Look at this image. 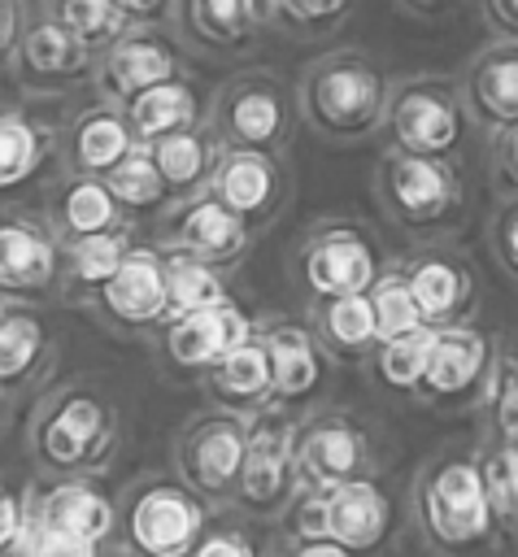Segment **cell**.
I'll use <instances>...</instances> for the list:
<instances>
[{
  "label": "cell",
  "mask_w": 518,
  "mask_h": 557,
  "mask_svg": "<svg viewBox=\"0 0 518 557\" xmlns=\"http://www.w3.org/2000/svg\"><path fill=\"white\" fill-rule=\"evenodd\" d=\"M122 444L118 405L91 383L52 387L26 422V453L52 479H96Z\"/></svg>",
  "instance_id": "7a4b0ae2"
},
{
  "label": "cell",
  "mask_w": 518,
  "mask_h": 557,
  "mask_svg": "<svg viewBox=\"0 0 518 557\" xmlns=\"http://www.w3.org/2000/svg\"><path fill=\"white\" fill-rule=\"evenodd\" d=\"M205 191L218 196L235 218H244L252 235H266L292 200L287 152H222Z\"/></svg>",
  "instance_id": "d6986e66"
},
{
  "label": "cell",
  "mask_w": 518,
  "mask_h": 557,
  "mask_svg": "<svg viewBox=\"0 0 518 557\" xmlns=\"http://www.w3.org/2000/svg\"><path fill=\"white\" fill-rule=\"evenodd\" d=\"M470 126L474 122L461 104L457 78L427 70V74H409V78L392 83L387 113H383L387 148L414 152V157L457 161L466 152V131Z\"/></svg>",
  "instance_id": "52a82bcc"
},
{
  "label": "cell",
  "mask_w": 518,
  "mask_h": 557,
  "mask_svg": "<svg viewBox=\"0 0 518 557\" xmlns=\"http://www.w3.org/2000/svg\"><path fill=\"white\" fill-rule=\"evenodd\" d=\"M479 470H483V492H488L496 531L518 535V444L488 440L479 448Z\"/></svg>",
  "instance_id": "ab89813d"
},
{
  "label": "cell",
  "mask_w": 518,
  "mask_h": 557,
  "mask_svg": "<svg viewBox=\"0 0 518 557\" xmlns=\"http://www.w3.org/2000/svg\"><path fill=\"white\" fill-rule=\"evenodd\" d=\"M61 126L26 104H0V205L30 187L57 161Z\"/></svg>",
  "instance_id": "83f0119b"
},
{
  "label": "cell",
  "mask_w": 518,
  "mask_h": 557,
  "mask_svg": "<svg viewBox=\"0 0 518 557\" xmlns=\"http://www.w3.org/2000/svg\"><path fill=\"white\" fill-rule=\"evenodd\" d=\"M30 513L39 518V527L91 544H104L118 531V505L96 479H52L48 487H30Z\"/></svg>",
  "instance_id": "4316f807"
},
{
  "label": "cell",
  "mask_w": 518,
  "mask_h": 557,
  "mask_svg": "<svg viewBox=\"0 0 518 557\" xmlns=\"http://www.w3.org/2000/svg\"><path fill=\"white\" fill-rule=\"evenodd\" d=\"M135 226L126 231H104V235H91V239H78V244H65V278H61V296L70 305H91V296L118 274V265L131 257L135 248Z\"/></svg>",
  "instance_id": "836d02e7"
},
{
  "label": "cell",
  "mask_w": 518,
  "mask_h": 557,
  "mask_svg": "<svg viewBox=\"0 0 518 557\" xmlns=\"http://www.w3.org/2000/svg\"><path fill=\"white\" fill-rule=\"evenodd\" d=\"M131 26H170L174 0H113Z\"/></svg>",
  "instance_id": "681fc988"
},
{
  "label": "cell",
  "mask_w": 518,
  "mask_h": 557,
  "mask_svg": "<svg viewBox=\"0 0 518 557\" xmlns=\"http://www.w3.org/2000/svg\"><path fill=\"white\" fill-rule=\"evenodd\" d=\"M261 4L270 17V30H279L283 39L335 35L357 9V0H261Z\"/></svg>",
  "instance_id": "f35d334b"
},
{
  "label": "cell",
  "mask_w": 518,
  "mask_h": 557,
  "mask_svg": "<svg viewBox=\"0 0 518 557\" xmlns=\"http://www.w3.org/2000/svg\"><path fill=\"white\" fill-rule=\"evenodd\" d=\"M392 83L366 48H326L300 65L296 109L300 122L326 144H361L383 131Z\"/></svg>",
  "instance_id": "6da1fadb"
},
{
  "label": "cell",
  "mask_w": 518,
  "mask_h": 557,
  "mask_svg": "<svg viewBox=\"0 0 518 557\" xmlns=\"http://www.w3.org/2000/svg\"><path fill=\"white\" fill-rule=\"evenodd\" d=\"M383 265L387 261L379 252L374 231L357 218H322L292 248V278H296L305 305L370 292L379 283Z\"/></svg>",
  "instance_id": "8992f818"
},
{
  "label": "cell",
  "mask_w": 518,
  "mask_h": 557,
  "mask_svg": "<svg viewBox=\"0 0 518 557\" xmlns=\"http://www.w3.org/2000/svg\"><path fill=\"white\" fill-rule=\"evenodd\" d=\"M187 70V48L174 39L170 26H131L113 39L96 61V96L109 104H131L157 83H170Z\"/></svg>",
  "instance_id": "9a60e30c"
},
{
  "label": "cell",
  "mask_w": 518,
  "mask_h": 557,
  "mask_svg": "<svg viewBox=\"0 0 518 557\" xmlns=\"http://www.w3.org/2000/svg\"><path fill=\"white\" fill-rule=\"evenodd\" d=\"M57 361V331L39 305L0 300V396H22Z\"/></svg>",
  "instance_id": "484cf974"
},
{
  "label": "cell",
  "mask_w": 518,
  "mask_h": 557,
  "mask_svg": "<svg viewBox=\"0 0 518 557\" xmlns=\"http://www.w3.org/2000/svg\"><path fill=\"white\" fill-rule=\"evenodd\" d=\"M144 148L152 152V161H157V170H161V178H165L174 200H187V196L205 191L213 170H218V161H222V144L209 131V122L192 126V131H178V135H165V139H152Z\"/></svg>",
  "instance_id": "d6a6232c"
},
{
  "label": "cell",
  "mask_w": 518,
  "mask_h": 557,
  "mask_svg": "<svg viewBox=\"0 0 518 557\" xmlns=\"http://www.w3.org/2000/svg\"><path fill=\"white\" fill-rule=\"evenodd\" d=\"M370 187H374L379 213L414 244L448 239L470 209L466 174L457 161H444V157H414V152L383 148Z\"/></svg>",
  "instance_id": "3957f363"
},
{
  "label": "cell",
  "mask_w": 518,
  "mask_h": 557,
  "mask_svg": "<svg viewBox=\"0 0 518 557\" xmlns=\"http://www.w3.org/2000/svg\"><path fill=\"white\" fill-rule=\"evenodd\" d=\"M488 244H492V257L501 261V270L509 278H518V196L496 200V209L488 218Z\"/></svg>",
  "instance_id": "ee69618b"
},
{
  "label": "cell",
  "mask_w": 518,
  "mask_h": 557,
  "mask_svg": "<svg viewBox=\"0 0 518 557\" xmlns=\"http://www.w3.org/2000/svg\"><path fill=\"white\" fill-rule=\"evenodd\" d=\"M135 131H131V117L122 104H109V100H91V104H78L65 122H61V144H57V170H70V174H96L104 178L131 148H135Z\"/></svg>",
  "instance_id": "603a6c76"
},
{
  "label": "cell",
  "mask_w": 518,
  "mask_h": 557,
  "mask_svg": "<svg viewBox=\"0 0 518 557\" xmlns=\"http://www.w3.org/2000/svg\"><path fill=\"white\" fill-rule=\"evenodd\" d=\"M296 126V87L274 70H235L209 96V131L222 152H287Z\"/></svg>",
  "instance_id": "5b68a950"
},
{
  "label": "cell",
  "mask_w": 518,
  "mask_h": 557,
  "mask_svg": "<svg viewBox=\"0 0 518 557\" xmlns=\"http://www.w3.org/2000/svg\"><path fill=\"white\" fill-rule=\"evenodd\" d=\"M200 387L218 409H231V413H244V418L270 409L274 405V379H270V357H266L261 335H252L248 344L226 352L218 366H209L200 374Z\"/></svg>",
  "instance_id": "f546056e"
},
{
  "label": "cell",
  "mask_w": 518,
  "mask_h": 557,
  "mask_svg": "<svg viewBox=\"0 0 518 557\" xmlns=\"http://www.w3.org/2000/svg\"><path fill=\"white\" fill-rule=\"evenodd\" d=\"M370 474V440L344 409H318L296 418V483L305 492H331Z\"/></svg>",
  "instance_id": "e0dca14e"
},
{
  "label": "cell",
  "mask_w": 518,
  "mask_h": 557,
  "mask_svg": "<svg viewBox=\"0 0 518 557\" xmlns=\"http://www.w3.org/2000/svg\"><path fill=\"white\" fill-rule=\"evenodd\" d=\"M244 440H248V418L231 409H205L183 422L174 435V470L178 479L205 500L222 505L235 500V479L244 461Z\"/></svg>",
  "instance_id": "4fadbf2b"
},
{
  "label": "cell",
  "mask_w": 518,
  "mask_h": 557,
  "mask_svg": "<svg viewBox=\"0 0 518 557\" xmlns=\"http://www.w3.org/2000/svg\"><path fill=\"white\" fill-rule=\"evenodd\" d=\"M261 318L235 296V300H222L213 309H196V313H183V318H170L165 326L152 331V348H157V361L174 374H205L209 366H218L226 352H235L239 344H248L257 335Z\"/></svg>",
  "instance_id": "5bb4252c"
},
{
  "label": "cell",
  "mask_w": 518,
  "mask_h": 557,
  "mask_svg": "<svg viewBox=\"0 0 518 557\" xmlns=\"http://www.w3.org/2000/svg\"><path fill=\"white\" fill-rule=\"evenodd\" d=\"M4 418H9V396H0V431H4Z\"/></svg>",
  "instance_id": "db71d44e"
},
{
  "label": "cell",
  "mask_w": 518,
  "mask_h": 557,
  "mask_svg": "<svg viewBox=\"0 0 518 557\" xmlns=\"http://www.w3.org/2000/svg\"><path fill=\"white\" fill-rule=\"evenodd\" d=\"M479 409H483L488 440L518 444V339L514 335H501L496 339V352H492V370H488Z\"/></svg>",
  "instance_id": "e575fe53"
},
{
  "label": "cell",
  "mask_w": 518,
  "mask_h": 557,
  "mask_svg": "<svg viewBox=\"0 0 518 557\" xmlns=\"http://www.w3.org/2000/svg\"><path fill=\"white\" fill-rule=\"evenodd\" d=\"M165 292H170V318L213 309V305L239 296L231 283V270L209 265V261H192V257H165Z\"/></svg>",
  "instance_id": "8d00e7d4"
},
{
  "label": "cell",
  "mask_w": 518,
  "mask_h": 557,
  "mask_svg": "<svg viewBox=\"0 0 518 557\" xmlns=\"http://www.w3.org/2000/svg\"><path fill=\"white\" fill-rule=\"evenodd\" d=\"M461 104L470 122L488 135L518 122V39H488L474 48L457 74Z\"/></svg>",
  "instance_id": "7402d4cb"
},
{
  "label": "cell",
  "mask_w": 518,
  "mask_h": 557,
  "mask_svg": "<svg viewBox=\"0 0 518 557\" xmlns=\"http://www.w3.org/2000/svg\"><path fill=\"white\" fill-rule=\"evenodd\" d=\"M387 527H392V500L370 474L348 479L326 492V540L344 544L348 553L361 557L379 548Z\"/></svg>",
  "instance_id": "f1b7e54d"
},
{
  "label": "cell",
  "mask_w": 518,
  "mask_h": 557,
  "mask_svg": "<svg viewBox=\"0 0 518 557\" xmlns=\"http://www.w3.org/2000/svg\"><path fill=\"white\" fill-rule=\"evenodd\" d=\"M414 513L422 535L444 553H474L496 531L479 453L448 448L431 457L414 479Z\"/></svg>",
  "instance_id": "277c9868"
},
{
  "label": "cell",
  "mask_w": 518,
  "mask_h": 557,
  "mask_svg": "<svg viewBox=\"0 0 518 557\" xmlns=\"http://www.w3.org/2000/svg\"><path fill=\"white\" fill-rule=\"evenodd\" d=\"M283 557H357V553H348L335 540H300V544H287Z\"/></svg>",
  "instance_id": "816d5d0a"
},
{
  "label": "cell",
  "mask_w": 518,
  "mask_h": 557,
  "mask_svg": "<svg viewBox=\"0 0 518 557\" xmlns=\"http://www.w3.org/2000/svg\"><path fill=\"white\" fill-rule=\"evenodd\" d=\"M257 335H261L266 357H270L274 405L292 409V405L313 400L326 387L331 357L318 344V335H313L309 322H296V318H261V331Z\"/></svg>",
  "instance_id": "cb8c5ba5"
},
{
  "label": "cell",
  "mask_w": 518,
  "mask_h": 557,
  "mask_svg": "<svg viewBox=\"0 0 518 557\" xmlns=\"http://www.w3.org/2000/svg\"><path fill=\"white\" fill-rule=\"evenodd\" d=\"M126 117H131L135 139L139 144H152V139H165V135L205 126L209 122V96H205V87L192 74H178V78L157 83L144 96H135L126 104Z\"/></svg>",
  "instance_id": "4dcf8cb0"
},
{
  "label": "cell",
  "mask_w": 518,
  "mask_h": 557,
  "mask_svg": "<svg viewBox=\"0 0 518 557\" xmlns=\"http://www.w3.org/2000/svg\"><path fill=\"white\" fill-rule=\"evenodd\" d=\"M296 492V418L283 405L248 413V440L231 505L252 518H279Z\"/></svg>",
  "instance_id": "9c48e42d"
},
{
  "label": "cell",
  "mask_w": 518,
  "mask_h": 557,
  "mask_svg": "<svg viewBox=\"0 0 518 557\" xmlns=\"http://www.w3.org/2000/svg\"><path fill=\"white\" fill-rule=\"evenodd\" d=\"M174 39L205 61H239L270 30L261 0H174Z\"/></svg>",
  "instance_id": "ffe728a7"
},
{
  "label": "cell",
  "mask_w": 518,
  "mask_h": 557,
  "mask_svg": "<svg viewBox=\"0 0 518 557\" xmlns=\"http://www.w3.org/2000/svg\"><path fill=\"white\" fill-rule=\"evenodd\" d=\"M492 352H496V339L488 331H479L474 322L435 326L418 400L440 405V409H457V405L479 400L483 383H488V370H492Z\"/></svg>",
  "instance_id": "44dd1931"
},
{
  "label": "cell",
  "mask_w": 518,
  "mask_h": 557,
  "mask_svg": "<svg viewBox=\"0 0 518 557\" xmlns=\"http://www.w3.org/2000/svg\"><path fill=\"white\" fill-rule=\"evenodd\" d=\"M35 522H39V518H35ZM35 557H100V544L78 540V535H65V531H48V527H39Z\"/></svg>",
  "instance_id": "7dc6e473"
},
{
  "label": "cell",
  "mask_w": 518,
  "mask_h": 557,
  "mask_svg": "<svg viewBox=\"0 0 518 557\" xmlns=\"http://www.w3.org/2000/svg\"><path fill=\"white\" fill-rule=\"evenodd\" d=\"M396 265L409 283L427 326L470 322V313L479 305V274L461 248H453L448 239H427V244H414L409 252H400Z\"/></svg>",
  "instance_id": "2e32d148"
},
{
  "label": "cell",
  "mask_w": 518,
  "mask_h": 557,
  "mask_svg": "<svg viewBox=\"0 0 518 557\" xmlns=\"http://www.w3.org/2000/svg\"><path fill=\"white\" fill-rule=\"evenodd\" d=\"M39 9L52 13L65 30H74L96 52H104L113 39H122L131 30L126 13L113 0H39Z\"/></svg>",
  "instance_id": "60d3db41"
},
{
  "label": "cell",
  "mask_w": 518,
  "mask_h": 557,
  "mask_svg": "<svg viewBox=\"0 0 518 557\" xmlns=\"http://www.w3.org/2000/svg\"><path fill=\"white\" fill-rule=\"evenodd\" d=\"M104 183H109V191L118 196V205L139 222V218H157V213H165L170 205H174V196H170V187H165V178H161V170H157V161H152V152L144 148V144H135L109 174H104Z\"/></svg>",
  "instance_id": "d590c367"
},
{
  "label": "cell",
  "mask_w": 518,
  "mask_h": 557,
  "mask_svg": "<svg viewBox=\"0 0 518 557\" xmlns=\"http://www.w3.org/2000/svg\"><path fill=\"white\" fill-rule=\"evenodd\" d=\"M44 218L61 244H78V239H91L104 231L135 226V218L118 205V196L109 191L104 178L70 174V170H57V178L44 187Z\"/></svg>",
  "instance_id": "d4e9b609"
},
{
  "label": "cell",
  "mask_w": 518,
  "mask_h": 557,
  "mask_svg": "<svg viewBox=\"0 0 518 557\" xmlns=\"http://www.w3.org/2000/svg\"><path fill=\"white\" fill-rule=\"evenodd\" d=\"M22 22H26L22 0H0V70H9V61H13V48H17V35H22Z\"/></svg>",
  "instance_id": "f907efd6"
},
{
  "label": "cell",
  "mask_w": 518,
  "mask_h": 557,
  "mask_svg": "<svg viewBox=\"0 0 518 557\" xmlns=\"http://www.w3.org/2000/svg\"><path fill=\"white\" fill-rule=\"evenodd\" d=\"M309 326L318 335V344L326 348L331 361H370L379 348V326H374V305L370 292L361 296H331V300H313L309 305Z\"/></svg>",
  "instance_id": "1f68e13d"
},
{
  "label": "cell",
  "mask_w": 518,
  "mask_h": 557,
  "mask_svg": "<svg viewBox=\"0 0 518 557\" xmlns=\"http://www.w3.org/2000/svg\"><path fill=\"white\" fill-rule=\"evenodd\" d=\"M30 513V487H17L9 479H0V553L9 548V540L22 531Z\"/></svg>",
  "instance_id": "f6af8a7d"
},
{
  "label": "cell",
  "mask_w": 518,
  "mask_h": 557,
  "mask_svg": "<svg viewBox=\"0 0 518 557\" xmlns=\"http://www.w3.org/2000/svg\"><path fill=\"white\" fill-rule=\"evenodd\" d=\"M209 522V505L183 479H144L126 492L118 513L122 540L135 557H187Z\"/></svg>",
  "instance_id": "ba28073f"
},
{
  "label": "cell",
  "mask_w": 518,
  "mask_h": 557,
  "mask_svg": "<svg viewBox=\"0 0 518 557\" xmlns=\"http://www.w3.org/2000/svg\"><path fill=\"white\" fill-rule=\"evenodd\" d=\"M488 183L496 200L518 196V122L488 135Z\"/></svg>",
  "instance_id": "7bdbcfd3"
},
{
  "label": "cell",
  "mask_w": 518,
  "mask_h": 557,
  "mask_svg": "<svg viewBox=\"0 0 518 557\" xmlns=\"http://www.w3.org/2000/svg\"><path fill=\"white\" fill-rule=\"evenodd\" d=\"M370 305H374L379 344L427 326V318H422V309H418V300H414V292H409V283H405V274H400V265H396V261H387V265H383L379 283L370 287Z\"/></svg>",
  "instance_id": "b9f144b4"
},
{
  "label": "cell",
  "mask_w": 518,
  "mask_h": 557,
  "mask_svg": "<svg viewBox=\"0 0 518 557\" xmlns=\"http://www.w3.org/2000/svg\"><path fill=\"white\" fill-rule=\"evenodd\" d=\"M405 13H414V17H440V13H448L453 9V0H396Z\"/></svg>",
  "instance_id": "f5cc1de1"
},
{
  "label": "cell",
  "mask_w": 518,
  "mask_h": 557,
  "mask_svg": "<svg viewBox=\"0 0 518 557\" xmlns=\"http://www.w3.org/2000/svg\"><path fill=\"white\" fill-rule=\"evenodd\" d=\"M65 244L44 213L9 200L0 205V300L44 305L61 296Z\"/></svg>",
  "instance_id": "30bf717a"
},
{
  "label": "cell",
  "mask_w": 518,
  "mask_h": 557,
  "mask_svg": "<svg viewBox=\"0 0 518 557\" xmlns=\"http://www.w3.org/2000/svg\"><path fill=\"white\" fill-rule=\"evenodd\" d=\"M479 13L496 39H518V0H479Z\"/></svg>",
  "instance_id": "c3c4849f"
},
{
  "label": "cell",
  "mask_w": 518,
  "mask_h": 557,
  "mask_svg": "<svg viewBox=\"0 0 518 557\" xmlns=\"http://www.w3.org/2000/svg\"><path fill=\"white\" fill-rule=\"evenodd\" d=\"M96 61H100L96 48H87L52 13L30 9L17 35L9 74L26 96L48 100V96H65L78 87H96Z\"/></svg>",
  "instance_id": "8fae6325"
},
{
  "label": "cell",
  "mask_w": 518,
  "mask_h": 557,
  "mask_svg": "<svg viewBox=\"0 0 518 557\" xmlns=\"http://www.w3.org/2000/svg\"><path fill=\"white\" fill-rule=\"evenodd\" d=\"M431 339H435V326H422V331L383 339V344L374 348V357H370L374 379H379L387 392L418 396L422 374H427V357H431Z\"/></svg>",
  "instance_id": "74e56055"
},
{
  "label": "cell",
  "mask_w": 518,
  "mask_h": 557,
  "mask_svg": "<svg viewBox=\"0 0 518 557\" xmlns=\"http://www.w3.org/2000/svg\"><path fill=\"white\" fill-rule=\"evenodd\" d=\"M87 309L96 313V322H104L122 335H152L157 326H165V318H170L165 252L157 244H135L131 257L91 296Z\"/></svg>",
  "instance_id": "ac0fdd59"
},
{
  "label": "cell",
  "mask_w": 518,
  "mask_h": 557,
  "mask_svg": "<svg viewBox=\"0 0 518 557\" xmlns=\"http://www.w3.org/2000/svg\"><path fill=\"white\" fill-rule=\"evenodd\" d=\"M187 557H261V553H257V544H252L244 531L218 527V531H205L200 544H196Z\"/></svg>",
  "instance_id": "bcb514c9"
},
{
  "label": "cell",
  "mask_w": 518,
  "mask_h": 557,
  "mask_svg": "<svg viewBox=\"0 0 518 557\" xmlns=\"http://www.w3.org/2000/svg\"><path fill=\"white\" fill-rule=\"evenodd\" d=\"M152 244L165 257H192V261H209V265H222V270H239L244 257L252 252L257 235L218 196L196 191L187 200H174L165 213H157Z\"/></svg>",
  "instance_id": "7c38bea8"
}]
</instances>
